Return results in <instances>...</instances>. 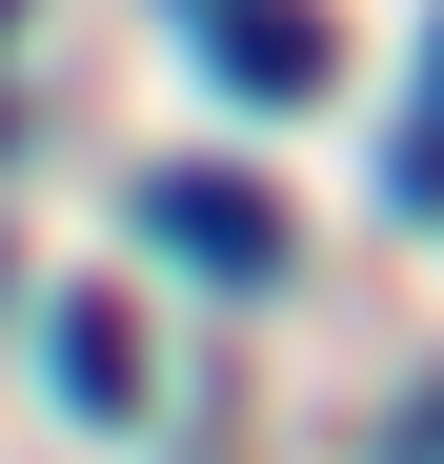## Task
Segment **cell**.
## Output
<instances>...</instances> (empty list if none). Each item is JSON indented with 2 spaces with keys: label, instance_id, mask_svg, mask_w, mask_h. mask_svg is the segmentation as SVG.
Returning a JSON list of instances; mask_svg holds the SVG:
<instances>
[{
  "label": "cell",
  "instance_id": "277c9868",
  "mask_svg": "<svg viewBox=\"0 0 444 464\" xmlns=\"http://www.w3.org/2000/svg\"><path fill=\"white\" fill-rule=\"evenodd\" d=\"M384 464H444V383H424V424H404V444H384Z\"/></svg>",
  "mask_w": 444,
  "mask_h": 464
},
{
  "label": "cell",
  "instance_id": "6da1fadb",
  "mask_svg": "<svg viewBox=\"0 0 444 464\" xmlns=\"http://www.w3.org/2000/svg\"><path fill=\"white\" fill-rule=\"evenodd\" d=\"M141 222H162L202 283H263V263H283V202H263V182H222V162H162V182H141Z\"/></svg>",
  "mask_w": 444,
  "mask_h": 464
},
{
  "label": "cell",
  "instance_id": "7a4b0ae2",
  "mask_svg": "<svg viewBox=\"0 0 444 464\" xmlns=\"http://www.w3.org/2000/svg\"><path fill=\"white\" fill-rule=\"evenodd\" d=\"M202 41H222V102H323V21H304V0H202Z\"/></svg>",
  "mask_w": 444,
  "mask_h": 464
},
{
  "label": "cell",
  "instance_id": "5b68a950",
  "mask_svg": "<svg viewBox=\"0 0 444 464\" xmlns=\"http://www.w3.org/2000/svg\"><path fill=\"white\" fill-rule=\"evenodd\" d=\"M424 61H444V41H424Z\"/></svg>",
  "mask_w": 444,
  "mask_h": 464
},
{
  "label": "cell",
  "instance_id": "3957f363",
  "mask_svg": "<svg viewBox=\"0 0 444 464\" xmlns=\"http://www.w3.org/2000/svg\"><path fill=\"white\" fill-rule=\"evenodd\" d=\"M61 404H82V424L141 404V324H121V303H61Z\"/></svg>",
  "mask_w": 444,
  "mask_h": 464
}]
</instances>
